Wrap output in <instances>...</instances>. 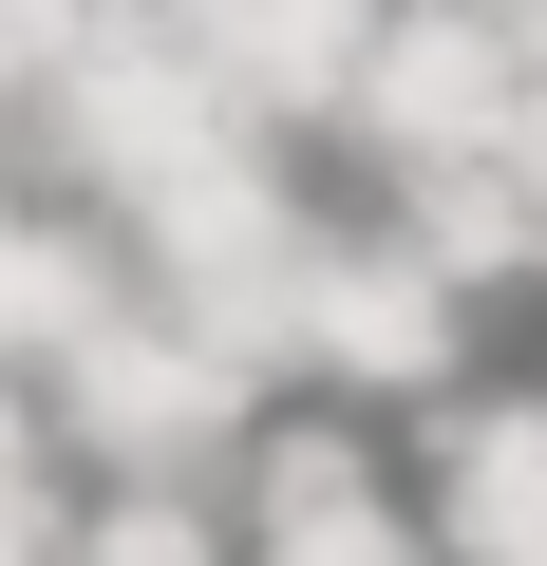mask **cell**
<instances>
[{
    "label": "cell",
    "mask_w": 547,
    "mask_h": 566,
    "mask_svg": "<svg viewBox=\"0 0 547 566\" xmlns=\"http://www.w3.org/2000/svg\"><path fill=\"white\" fill-rule=\"evenodd\" d=\"M509 151H528V170H547V76H528V133H509Z\"/></svg>",
    "instance_id": "9"
},
{
    "label": "cell",
    "mask_w": 547,
    "mask_h": 566,
    "mask_svg": "<svg viewBox=\"0 0 547 566\" xmlns=\"http://www.w3.org/2000/svg\"><path fill=\"white\" fill-rule=\"evenodd\" d=\"M20 416H39L95 491H245V453H264V416H284V378H245L208 322L133 303V322L76 340L57 378H20Z\"/></svg>",
    "instance_id": "1"
},
{
    "label": "cell",
    "mask_w": 547,
    "mask_h": 566,
    "mask_svg": "<svg viewBox=\"0 0 547 566\" xmlns=\"http://www.w3.org/2000/svg\"><path fill=\"white\" fill-rule=\"evenodd\" d=\"M415 453V510L453 566H547V378H472L434 416H397Z\"/></svg>",
    "instance_id": "5"
},
{
    "label": "cell",
    "mask_w": 547,
    "mask_h": 566,
    "mask_svg": "<svg viewBox=\"0 0 547 566\" xmlns=\"http://www.w3.org/2000/svg\"><path fill=\"white\" fill-rule=\"evenodd\" d=\"M76 566H245V510L227 491H95Z\"/></svg>",
    "instance_id": "8"
},
{
    "label": "cell",
    "mask_w": 547,
    "mask_h": 566,
    "mask_svg": "<svg viewBox=\"0 0 547 566\" xmlns=\"http://www.w3.org/2000/svg\"><path fill=\"white\" fill-rule=\"evenodd\" d=\"M133 303H151L133 227H114L95 189H20V227H0V359L57 378V359H76V340H114Z\"/></svg>",
    "instance_id": "6"
},
{
    "label": "cell",
    "mask_w": 547,
    "mask_h": 566,
    "mask_svg": "<svg viewBox=\"0 0 547 566\" xmlns=\"http://www.w3.org/2000/svg\"><path fill=\"white\" fill-rule=\"evenodd\" d=\"M528 76H547L528 20H491V0H397V20H378V76H359V114H340V151H359L378 189L434 170V151H509V133H528Z\"/></svg>",
    "instance_id": "4"
},
{
    "label": "cell",
    "mask_w": 547,
    "mask_h": 566,
    "mask_svg": "<svg viewBox=\"0 0 547 566\" xmlns=\"http://www.w3.org/2000/svg\"><path fill=\"white\" fill-rule=\"evenodd\" d=\"M453 283H472V303H509V283H547V170L528 151H434V170H397L378 189Z\"/></svg>",
    "instance_id": "7"
},
{
    "label": "cell",
    "mask_w": 547,
    "mask_h": 566,
    "mask_svg": "<svg viewBox=\"0 0 547 566\" xmlns=\"http://www.w3.org/2000/svg\"><path fill=\"white\" fill-rule=\"evenodd\" d=\"M227 510H245V566H453L434 510H415L397 416H359V397H284Z\"/></svg>",
    "instance_id": "3"
},
{
    "label": "cell",
    "mask_w": 547,
    "mask_h": 566,
    "mask_svg": "<svg viewBox=\"0 0 547 566\" xmlns=\"http://www.w3.org/2000/svg\"><path fill=\"white\" fill-rule=\"evenodd\" d=\"M472 340L491 303L397 227V208H322V283H303V397H359V416H434L472 397Z\"/></svg>",
    "instance_id": "2"
},
{
    "label": "cell",
    "mask_w": 547,
    "mask_h": 566,
    "mask_svg": "<svg viewBox=\"0 0 547 566\" xmlns=\"http://www.w3.org/2000/svg\"><path fill=\"white\" fill-rule=\"evenodd\" d=\"M491 20H528V39H547V0H491Z\"/></svg>",
    "instance_id": "10"
}]
</instances>
